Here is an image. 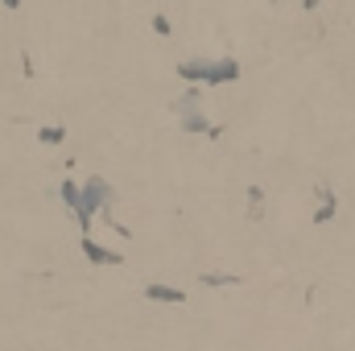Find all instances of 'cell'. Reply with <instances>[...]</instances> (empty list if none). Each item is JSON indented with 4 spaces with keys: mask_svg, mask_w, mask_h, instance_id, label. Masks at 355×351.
Returning <instances> with one entry per match:
<instances>
[{
    "mask_svg": "<svg viewBox=\"0 0 355 351\" xmlns=\"http://www.w3.org/2000/svg\"><path fill=\"white\" fill-rule=\"evenodd\" d=\"M182 75H186V79H198V75H207V79H232V75H236V67H232V62H215V67L186 62V67H182Z\"/></svg>",
    "mask_w": 355,
    "mask_h": 351,
    "instance_id": "cell-1",
    "label": "cell"
},
{
    "mask_svg": "<svg viewBox=\"0 0 355 351\" xmlns=\"http://www.w3.org/2000/svg\"><path fill=\"white\" fill-rule=\"evenodd\" d=\"M149 298H170V302H182V293H178V289H157V285L149 289Z\"/></svg>",
    "mask_w": 355,
    "mask_h": 351,
    "instance_id": "cell-2",
    "label": "cell"
},
{
    "mask_svg": "<svg viewBox=\"0 0 355 351\" xmlns=\"http://www.w3.org/2000/svg\"><path fill=\"white\" fill-rule=\"evenodd\" d=\"M42 141H50V145H54V141H62V128H46V132H42Z\"/></svg>",
    "mask_w": 355,
    "mask_h": 351,
    "instance_id": "cell-3",
    "label": "cell"
}]
</instances>
